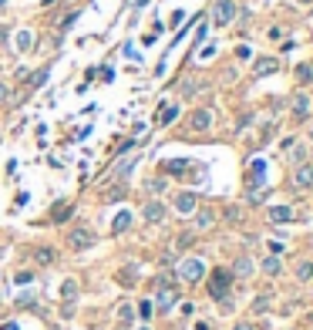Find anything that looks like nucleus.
I'll return each instance as SVG.
<instances>
[{
  "label": "nucleus",
  "instance_id": "obj_23",
  "mask_svg": "<svg viewBox=\"0 0 313 330\" xmlns=\"http://www.w3.org/2000/svg\"><path fill=\"white\" fill-rule=\"evenodd\" d=\"M152 310H155V303H152V300H142V303H138V317H142V320H148Z\"/></svg>",
  "mask_w": 313,
  "mask_h": 330
},
{
  "label": "nucleus",
  "instance_id": "obj_10",
  "mask_svg": "<svg viewBox=\"0 0 313 330\" xmlns=\"http://www.w3.org/2000/svg\"><path fill=\"white\" fill-rule=\"evenodd\" d=\"M34 263L37 266H51V263H54V250H51V246H37L34 250Z\"/></svg>",
  "mask_w": 313,
  "mask_h": 330
},
{
  "label": "nucleus",
  "instance_id": "obj_14",
  "mask_svg": "<svg viewBox=\"0 0 313 330\" xmlns=\"http://www.w3.org/2000/svg\"><path fill=\"white\" fill-rule=\"evenodd\" d=\"M175 300H179V293H175V290H165V287H162V290H158V310H168Z\"/></svg>",
  "mask_w": 313,
  "mask_h": 330
},
{
  "label": "nucleus",
  "instance_id": "obj_11",
  "mask_svg": "<svg viewBox=\"0 0 313 330\" xmlns=\"http://www.w3.org/2000/svg\"><path fill=\"white\" fill-rule=\"evenodd\" d=\"M128 226H131V213L128 209H121V213L115 216V222H111V233H125Z\"/></svg>",
  "mask_w": 313,
  "mask_h": 330
},
{
  "label": "nucleus",
  "instance_id": "obj_1",
  "mask_svg": "<svg viewBox=\"0 0 313 330\" xmlns=\"http://www.w3.org/2000/svg\"><path fill=\"white\" fill-rule=\"evenodd\" d=\"M229 287H233V273L229 270H216L209 276V293H212L216 300H226V296H229Z\"/></svg>",
  "mask_w": 313,
  "mask_h": 330
},
{
  "label": "nucleus",
  "instance_id": "obj_30",
  "mask_svg": "<svg viewBox=\"0 0 313 330\" xmlns=\"http://www.w3.org/2000/svg\"><path fill=\"white\" fill-rule=\"evenodd\" d=\"M148 189H152V192H162V189H165V179H152Z\"/></svg>",
  "mask_w": 313,
  "mask_h": 330
},
{
  "label": "nucleus",
  "instance_id": "obj_33",
  "mask_svg": "<svg viewBox=\"0 0 313 330\" xmlns=\"http://www.w3.org/2000/svg\"><path fill=\"white\" fill-rule=\"evenodd\" d=\"M310 142H313V135H310Z\"/></svg>",
  "mask_w": 313,
  "mask_h": 330
},
{
  "label": "nucleus",
  "instance_id": "obj_13",
  "mask_svg": "<svg viewBox=\"0 0 313 330\" xmlns=\"http://www.w3.org/2000/svg\"><path fill=\"white\" fill-rule=\"evenodd\" d=\"M293 115H310V95H296L293 98Z\"/></svg>",
  "mask_w": 313,
  "mask_h": 330
},
{
  "label": "nucleus",
  "instance_id": "obj_22",
  "mask_svg": "<svg viewBox=\"0 0 313 330\" xmlns=\"http://www.w3.org/2000/svg\"><path fill=\"white\" fill-rule=\"evenodd\" d=\"M118 320H121V324H131V320H135V310H131V303H121V307H118Z\"/></svg>",
  "mask_w": 313,
  "mask_h": 330
},
{
  "label": "nucleus",
  "instance_id": "obj_26",
  "mask_svg": "<svg viewBox=\"0 0 313 330\" xmlns=\"http://www.w3.org/2000/svg\"><path fill=\"white\" fill-rule=\"evenodd\" d=\"M296 78H300V81H310V78H313L310 64H300V68H296Z\"/></svg>",
  "mask_w": 313,
  "mask_h": 330
},
{
  "label": "nucleus",
  "instance_id": "obj_19",
  "mask_svg": "<svg viewBox=\"0 0 313 330\" xmlns=\"http://www.w3.org/2000/svg\"><path fill=\"white\" fill-rule=\"evenodd\" d=\"M185 169H189V162H185V158H172V162H165V172L168 175H182Z\"/></svg>",
  "mask_w": 313,
  "mask_h": 330
},
{
  "label": "nucleus",
  "instance_id": "obj_27",
  "mask_svg": "<svg viewBox=\"0 0 313 330\" xmlns=\"http://www.w3.org/2000/svg\"><path fill=\"white\" fill-rule=\"evenodd\" d=\"M17 47H20V51H27V47H31V34H27V31H20V34H17Z\"/></svg>",
  "mask_w": 313,
  "mask_h": 330
},
{
  "label": "nucleus",
  "instance_id": "obj_12",
  "mask_svg": "<svg viewBox=\"0 0 313 330\" xmlns=\"http://www.w3.org/2000/svg\"><path fill=\"white\" fill-rule=\"evenodd\" d=\"M212 222H216V213H212V209H199V213H196V229H209Z\"/></svg>",
  "mask_w": 313,
  "mask_h": 330
},
{
  "label": "nucleus",
  "instance_id": "obj_2",
  "mask_svg": "<svg viewBox=\"0 0 313 330\" xmlns=\"http://www.w3.org/2000/svg\"><path fill=\"white\" fill-rule=\"evenodd\" d=\"M179 276H182L185 283H196V280L205 276V263L199 256H189V259H182V266H179Z\"/></svg>",
  "mask_w": 313,
  "mask_h": 330
},
{
  "label": "nucleus",
  "instance_id": "obj_28",
  "mask_svg": "<svg viewBox=\"0 0 313 330\" xmlns=\"http://www.w3.org/2000/svg\"><path fill=\"white\" fill-rule=\"evenodd\" d=\"M71 216V206H54V219L61 222V219H68Z\"/></svg>",
  "mask_w": 313,
  "mask_h": 330
},
{
  "label": "nucleus",
  "instance_id": "obj_3",
  "mask_svg": "<svg viewBox=\"0 0 313 330\" xmlns=\"http://www.w3.org/2000/svg\"><path fill=\"white\" fill-rule=\"evenodd\" d=\"M91 243H94V233L91 229H84V226L71 229V236H68V246H71V250H88Z\"/></svg>",
  "mask_w": 313,
  "mask_h": 330
},
{
  "label": "nucleus",
  "instance_id": "obj_20",
  "mask_svg": "<svg viewBox=\"0 0 313 330\" xmlns=\"http://www.w3.org/2000/svg\"><path fill=\"white\" fill-rule=\"evenodd\" d=\"M249 273H253V263H249L246 256H239V259H236V270H233V276H242V280H246Z\"/></svg>",
  "mask_w": 313,
  "mask_h": 330
},
{
  "label": "nucleus",
  "instance_id": "obj_24",
  "mask_svg": "<svg viewBox=\"0 0 313 330\" xmlns=\"http://www.w3.org/2000/svg\"><path fill=\"white\" fill-rule=\"evenodd\" d=\"M296 276H300V280H310L313 276V263H300V266H296Z\"/></svg>",
  "mask_w": 313,
  "mask_h": 330
},
{
  "label": "nucleus",
  "instance_id": "obj_32",
  "mask_svg": "<svg viewBox=\"0 0 313 330\" xmlns=\"http://www.w3.org/2000/svg\"><path fill=\"white\" fill-rule=\"evenodd\" d=\"M236 330H253V327H249V324H239V327H236Z\"/></svg>",
  "mask_w": 313,
  "mask_h": 330
},
{
  "label": "nucleus",
  "instance_id": "obj_9",
  "mask_svg": "<svg viewBox=\"0 0 313 330\" xmlns=\"http://www.w3.org/2000/svg\"><path fill=\"white\" fill-rule=\"evenodd\" d=\"M142 216H145L148 222H162V219H165V206H162V202H148L145 209H142Z\"/></svg>",
  "mask_w": 313,
  "mask_h": 330
},
{
  "label": "nucleus",
  "instance_id": "obj_8",
  "mask_svg": "<svg viewBox=\"0 0 313 330\" xmlns=\"http://www.w3.org/2000/svg\"><path fill=\"white\" fill-rule=\"evenodd\" d=\"M293 182L300 185V189H310L313 185V165H300L293 172Z\"/></svg>",
  "mask_w": 313,
  "mask_h": 330
},
{
  "label": "nucleus",
  "instance_id": "obj_25",
  "mask_svg": "<svg viewBox=\"0 0 313 330\" xmlns=\"http://www.w3.org/2000/svg\"><path fill=\"white\" fill-rule=\"evenodd\" d=\"M263 172H266V165H263V162H253V185L263 182Z\"/></svg>",
  "mask_w": 313,
  "mask_h": 330
},
{
  "label": "nucleus",
  "instance_id": "obj_4",
  "mask_svg": "<svg viewBox=\"0 0 313 330\" xmlns=\"http://www.w3.org/2000/svg\"><path fill=\"white\" fill-rule=\"evenodd\" d=\"M233 17H236V3L233 0H219L216 10H212V20L216 24H233Z\"/></svg>",
  "mask_w": 313,
  "mask_h": 330
},
{
  "label": "nucleus",
  "instance_id": "obj_16",
  "mask_svg": "<svg viewBox=\"0 0 313 330\" xmlns=\"http://www.w3.org/2000/svg\"><path fill=\"white\" fill-rule=\"evenodd\" d=\"M270 219H273V222H290L293 213H290L286 206H273V209H270Z\"/></svg>",
  "mask_w": 313,
  "mask_h": 330
},
{
  "label": "nucleus",
  "instance_id": "obj_29",
  "mask_svg": "<svg viewBox=\"0 0 313 330\" xmlns=\"http://www.w3.org/2000/svg\"><path fill=\"white\" fill-rule=\"evenodd\" d=\"M131 276H135V266H128V270H121V283H125V287H131V283H135Z\"/></svg>",
  "mask_w": 313,
  "mask_h": 330
},
{
  "label": "nucleus",
  "instance_id": "obj_5",
  "mask_svg": "<svg viewBox=\"0 0 313 330\" xmlns=\"http://www.w3.org/2000/svg\"><path fill=\"white\" fill-rule=\"evenodd\" d=\"M189 125H192L196 132H205V128L212 125V111H205V108H199V111H192V118H189Z\"/></svg>",
  "mask_w": 313,
  "mask_h": 330
},
{
  "label": "nucleus",
  "instance_id": "obj_21",
  "mask_svg": "<svg viewBox=\"0 0 313 330\" xmlns=\"http://www.w3.org/2000/svg\"><path fill=\"white\" fill-rule=\"evenodd\" d=\"M61 296H64V300H74V296H78V283H74V280H64V283H61Z\"/></svg>",
  "mask_w": 313,
  "mask_h": 330
},
{
  "label": "nucleus",
  "instance_id": "obj_17",
  "mask_svg": "<svg viewBox=\"0 0 313 330\" xmlns=\"http://www.w3.org/2000/svg\"><path fill=\"white\" fill-rule=\"evenodd\" d=\"M263 270L270 273V276H279V270H283V263H279V256H266V259H263Z\"/></svg>",
  "mask_w": 313,
  "mask_h": 330
},
{
  "label": "nucleus",
  "instance_id": "obj_7",
  "mask_svg": "<svg viewBox=\"0 0 313 330\" xmlns=\"http://www.w3.org/2000/svg\"><path fill=\"white\" fill-rule=\"evenodd\" d=\"M276 68H279L276 58H259L256 64H253V74H256V78H266V74H273Z\"/></svg>",
  "mask_w": 313,
  "mask_h": 330
},
{
  "label": "nucleus",
  "instance_id": "obj_15",
  "mask_svg": "<svg viewBox=\"0 0 313 330\" xmlns=\"http://www.w3.org/2000/svg\"><path fill=\"white\" fill-rule=\"evenodd\" d=\"M135 162H138V155H128L125 162H118V165H115V179H125V175L131 172V165H135Z\"/></svg>",
  "mask_w": 313,
  "mask_h": 330
},
{
  "label": "nucleus",
  "instance_id": "obj_31",
  "mask_svg": "<svg viewBox=\"0 0 313 330\" xmlns=\"http://www.w3.org/2000/svg\"><path fill=\"white\" fill-rule=\"evenodd\" d=\"M10 98V91H7V84H0V101H7Z\"/></svg>",
  "mask_w": 313,
  "mask_h": 330
},
{
  "label": "nucleus",
  "instance_id": "obj_18",
  "mask_svg": "<svg viewBox=\"0 0 313 330\" xmlns=\"http://www.w3.org/2000/svg\"><path fill=\"white\" fill-rule=\"evenodd\" d=\"M175 118H179V105H168V108L158 111V121H162V125H172Z\"/></svg>",
  "mask_w": 313,
  "mask_h": 330
},
{
  "label": "nucleus",
  "instance_id": "obj_6",
  "mask_svg": "<svg viewBox=\"0 0 313 330\" xmlns=\"http://www.w3.org/2000/svg\"><path fill=\"white\" fill-rule=\"evenodd\" d=\"M175 209H179L182 216L196 213V192H179L175 195Z\"/></svg>",
  "mask_w": 313,
  "mask_h": 330
}]
</instances>
